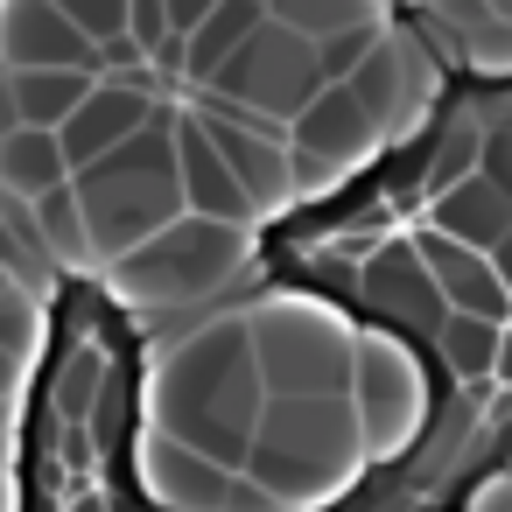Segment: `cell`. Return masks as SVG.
<instances>
[{
	"label": "cell",
	"instance_id": "1",
	"mask_svg": "<svg viewBox=\"0 0 512 512\" xmlns=\"http://www.w3.org/2000/svg\"><path fill=\"white\" fill-rule=\"evenodd\" d=\"M260 407H267V379H260L253 323L246 316H218V323L190 330L162 358L155 400H148V428L183 435L190 449L218 456L225 470H246Z\"/></svg>",
	"mask_w": 512,
	"mask_h": 512
},
{
	"label": "cell",
	"instance_id": "2",
	"mask_svg": "<svg viewBox=\"0 0 512 512\" xmlns=\"http://www.w3.org/2000/svg\"><path fill=\"white\" fill-rule=\"evenodd\" d=\"M78 211H85V239H92V267L127 260L134 246H148L155 232H169L190 204H183V162H176V106L162 99L155 120L141 134H127L113 155L85 162L71 176Z\"/></svg>",
	"mask_w": 512,
	"mask_h": 512
},
{
	"label": "cell",
	"instance_id": "3",
	"mask_svg": "<svg viewBox=\"0 0 512 512\" xmlns=\"http://www.w3.org/2000/svg\"><path fill=\"white\" fill-rule=\"evenodd\" d=\"M239 260H246L239 225L183 211L169 232H155L148 246H134L127 260L106 267V295H120V302H155V309H183V302H204Z\"/></svg>",
	"mask_w": 512,
	"mask_h": 512
},
{
	"label": "cell",
	"instance_id": "4",
	"mask_svg": "<svg viewBox=\"0 0 512 512\" xmlns=\"http://www.w3.org/2000/svg\"><path fill=\"white\" fill-rule=\"evenodd\" d=\"M155 106H162V78L141 64V71H120V78H99L92 92H85V106L57 127V141H64V155H71V176L85 169V162H99V155H113L127 134H141L148 120H155Z\"/></svg>",
	"mask_w": 512,
	"mask_h": 512
},
{
	"label": "cell",
	"instance_id": "5",
	"mask_svg": "<svg viewBox=\"0 0 512 512\" xmlns=\"http://www.w3.org/2000/svg\"><path fill=\"white\" fill-rule=\"evenodd\" d=\"M134 477L162 512H225V491H232V470L218 456H204V449H190L183 435H162V428L141 435Z\"/></svg>",
	"mask_w": 512,
	"mask_h": 512
},
{
	"label": "cell",
	"instance_id": "6",
	"mask_svg": "<svg viewBox=\"0 0 512 512\" xmlns=\"http://www.w3.org/2000/svg\"><path fill=\"white\" fill-rule=\"evenodd\" d=\"M0 64L8 71H43V64L92 71V36L57 0H0Z\"/></svg>",
	"mask_w": 512,
	"mask_h": 512
},
{
	"label": "cell",
	"instance_id": "7",
	"mask_svg": "<svg viewBox=\"0 0 512 512\" xmlns=\"http://www.w3.org/2000/svg\"><path fill=\"white\" fill-rule=\"evenodd\" d=\"M176 162H183V204H190L197 218H225V225H253V218H260L197 113H176Z\"/></svg>",
	"mask_w": 512,
	"mask_h": 512
},
{
	"label": "cell",
	"instance_id": "8",
	"mask_svg": "<svg viewBox=\"0 0 512 512\" xmlns=\"http://www.w3.org/2000/svg\"><path fill=\"white\" fill-rule=\"evenodd\" d=\"M71 183V155L57 141V127H15V134H0V190L36 204L50 190Z\"/></svg>",
	"mask_w": 512,
	"mask_h": 512
},
{
	"label": "cell",
	"instance_id": "9",
	"mask_svg": "<svg viewBox=\"0 0 512 512\" xmlns=\"http://www.w3.org/2000/svg\"><path fill=\"white\" fill-rule=\"evenodd\" d=\"M99 78L92 71H71V64H43V71H15V99H22V127H64L85 92Z\"/></svg>",
	"mask_w": 512,
	"mask_h": 512
},
{
	"label": "cell",
	"instance_id": "10",
	"mask_svg": "<svg viewBox=\"0 0 512 512\" xmlns=\"http://www.w3.org/2000/svg\"><path fill=\"white\" fill-rule=\"evenodd\" d=\"M29 225H36V246L57 260V267H92V239H85V211H78V190H50L29 204Z\"/></svg>",
	"mask_w": 512,
	"mask_h": 512
},
{
	"label": "cell",
	"instance_id": "11",
	"mask_svg": "<svg viewBox=\"0 0 512 512\" xmlns=\"http://www.w3.org/2000/svg\"><path fill=\"white\" fill-rule=\"evenodd\" d=\"M57 8L92 36V43H113V36H127V15H134V0H57Z\"/></svg>",
	"mask_w": 512,
	"mask_h": 512
},
{
	"label": "cell",
	"instance_id": "12",
	"mask_svg": "<svg viewBox=\"0 0 512 512\" xmlns=\"http://www.w3.org/2000/svg\"><path fill=\"white\" fill-rule=\"evenodd\" d=\"M162 8H169V29H176V36H197V29L211 22L218 0H162Z\"/></svg>",
	"mask_w": 512,
	"mask_h": 512
},
{
	"label": "cell",
	"instance_id": "13",
	"mask_svg": "<svg viewBox=\"0 0 512 512\" xmlns=\"http://www.w3.org/2000/svg\"><path fill=\"white\" fill-rule=\"evenodd\" d=\"M22 127V99H15V71L0 64V134H15Z\"/></svg>",
	"mask_w": 512,
	"mask_h": 512
},
{
	"label": "cell",
	"instance_id": "14",
	"mask_svg": "<svg viewBox=\"0 0 512 512\" xmlns=\"http://www.w3.org/2000/svg\"><path fill=\"white\" fill-rule=\"evenodd\" d=\"M15 372H22V365H15L8 351H0V393H8V386H15Z\"/></svg>",
	"mask_w": 512,
	"mask_h": 512
},
{
	"label": "cell",
	"instance_id": "15",
	"mask_svg": "<svg viewBox=\"0 0 512 512\" xmlns=\"http://www.w3.org/2000/svg\"><path fill=\"white\" fill-rule=\"evenodd\" d=\"M15 288H22V274H15L8 260H0V295H15Z\"/></svg>",
	"mask_w": 512,
	"mask_h": 512
}]
</instances>
